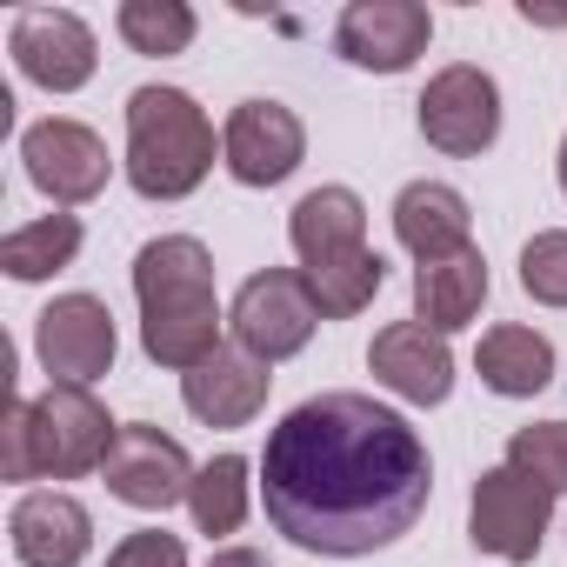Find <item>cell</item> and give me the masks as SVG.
<instances>
[{
    "label": "cell",
    "mask_w": 567,
    "mask_h": 567,
    "mask_svg": "<svg viewBox=\"0 0 567 567\" xmlns=\"http://www.w3.org/2000/svg\"><path fill=\"white\" fill-rule=\"evenodd\" d=\"M434 494L427 441L374 394H315L260 447L267 520L308 554L361 560L394 547Z\"/></svg>",
    "instance_id": "obj_1"
},
{
    "label": "cell",
    "mask_w": 567,
    "mask_h": 567,
    "mask_svg": "<svg viewBox=\"0 0 567 567\" xmlns=\"http://www.w3.org/2000/svg\"><path fill=\"white\" fill-rule=\"evenodd\" d=\"M134 301H141V348L154 368L194 374L227 341V315L214 301V254L194 234H161L134 254Z\"/></svg>",
    "instance_id": "obj_2"
},
{
    "label": "cell",
    "mask_w": 567,
    "mask_h": 567,
    "mask_svg": "<svg viewBox=\"0 0 567 567\" xmlns=\"http://www.w3.org/2000/svg\"><path fill=\"white\" fill-rule=\"evenodd\" d=\"M121 427L87 388H48L41 401L8 394V421H0V474L8 481H81L101 474L114 454Z\"/></svg>",
    "instance_id": "obj_3"
},
{
    "label": "cell",
    "mask_w": 567,
    "mask_h": 567,
    "mask_svg": "<svg viewBox=\"0 0 567 567\" xmlns=\"http://www.w3.org/2000/svg\"><path fill=\"white\" fill-rule=\"evenodd\" d=\"M127 187L141 200H187L214 174V121L181 87L127 94Z\"/></svg>",
    "instance_id": "obj_4"
},
{
    "label": "cell",
    "mask_w": 567,
    "mask_h": 567,
    "mask_svg": "<svg viewBox=\"0 0 567 567\" xmlns=\"http://www.w3.org/2000/svg\"><path fill=\"white\" fill-rule=\"evenodd\" d=\"M227 328H234V348H247L254 361H288L315 341L321 328V308L308 295V280L288 274V267H267V274H247L240 295L227 308Z\"/></svg>",
    "instance_id": "obj_5"
},
{
    "label": "cell",
    "mask_w": 567,
    "mask_h": 567,
    "mask_svg": "<svg viewBox=\"0 0 567 567\" xmlns=\"http://www.w3.org/2000/svg\"><path fill=\"white\" fill-rule=\"evenodd\" d=\"M547 520H554V494L527 474H514L507 461L487 467L474 481V501H467V540L507 567H527L547 540Z\"/></svg>",
    "instance_id": "obj_6"
},
{
    "label": "cell",
    "mask_w": 567,
    "mask_h": 567,
    "mask_svg": "<svg viewBox=\"0 0 567 567\" xmlns=\"http://www.w3.org/2000/svg\"><path fill=\"white\" fill-rule=\"evenodd\" d=\"M34 354L48 368V388H94L114 354H121V334H114V315L101 295H61L34 315Z\"/></svg>",
    "instance_id": "obj_7"
},
{
    "label": "cell",
    "mask_w": 567,
    "mask_h": 567,
    "mask_svg": "<svg viewBox=\"0 0 567 567\" xmlns=\"http://www.w3.org/2000/svg\"><path fill=\"white\" fill-rule=\"evenodd\" d=\"M414 107H421L427 147H441V154H454V161H474V154H487V147L501 141V87H494V74L474 68V61L441 68V74L421 87Z\"/></svg>",
    "instance_id": "obj_8"
},
{
    "label": "cell",
    "mask_w": 567,
    "mask_h": 567,
    "mask_svg": "<svg viewBox=\"0 0 567 567\" xmlns=\"http://www.w3.org/2000/svg\"><path fill=\"white\" fill-rule=\"evenodd\" d=\"M434 41V14L421 0H348L334 21V54L361 74H408Z\"/></svg>",
    "instance_id": "obj_9"
},
{
    "label": "cell",
    "mask_w": 567,
    "mask_h": 567,
    "mask_svg": "<svg viewBox=\"0 0 567 567\" xmlns=\"http://www.w3.org/2000/svg\"><path fill=\"white\" fill-rule=\"evenodd\" d=\"M308 161V127L288 101H240L220 127V167L240 187H280Z\"/></svg>",
    "instance_id": "obj_10"
},
{
    "label": "cell",
    "mask_w": 567,
    "mask_h": 567,
    "mask_svg": "<svg viewBox=\"0 0 567 567\" xmlns=\"http://www.w3.org/2000/svg\"><path fill=\"white\" fill-rule=\"evenodd\" d=\"M8 54L48 94H81L94 81V68H101L94 28L81 14H68V8H21L14 28H8Z\"/></svg>",
    "instance_id": "obj_11"
},
{
    "label": "cell",
    "mask_w": 567,
    "mask_h": 567,
    "mask_svg": "<svg viewBox=\"0 0 567 567\" xmlns=\"http://www.w3.org/2000/svg\"><path fill=\"white\" fill-rule=\"evenodd\" d=\"M21 161H28V181L54 200V207H81L107 187L114 161H107V141L87 127V121H68V114H48L21 134Z\"/></svg>",
    "instance_id": "obj_12"
},
{
    "label": "cell",
    "mask_w": 567,
    "mask_h": 567,
    "mask_svg": "<svg viewBox=\"0 0 567 567\" xmlns=\"http://www.w3.org/2000/svg\"><path fill=\"white\" fill-rule=\"evenodd\" d=\"M194 474L200 467L187 461V447L174 434H161L154 421H127L121 441H114V454H107V467H101L107 494L127 501V507H141V514H167L174 501H187Z\"/></svg>",
    "instance_id": "obj_13"
},
{
    "label": "cell",
    "mask_w": 567,
    "mask_h": 567,
    "mask_svg": "<svg viewBox=\"0 0 567 567\" xmlns=\"http://www.w3.org/2000/svg\"><path fill=\"white\" fill-rule=\"evenodd\" d=\"M368 368L388 394L414 401V408H441L454 394V354H447V334L421 328V321H394L374 334L368 348Z\"/></svg>",
    "instance_id": "obj_14"
},
{
    "label": "cell",
    "mask_w": 567,
    "mask_h": 567,
    "mask_svg": "<svg viewBox=\"0 0 567 567\" xmlns=\"http://www.w3.org/2000/svg\"><path fill=\"white\" fill-rule=\"evenodd\" d=\"M8 534H14V560L21 567H81L87 547H94V514L48 487V494H21L14 514H8Z\"/></svg>",
    "instance_id": "obj_15"
},
{
    "label": "cell",
    "mask_w": 567,
    "mask_h": 567,
    "mask_svg": "<svg viewBox=\"0 0 567 567\" xmlns=\"http://www.w3.org/2000/svg\"><path fill=\"white\" fill-rule=\"evenodd\" d=\"M267 361H254L247 348H220L214 361H200L194 374H181V401L200 427H247L267 408Z\"/></svg>",
    "instance_id": "obj_16"
},
{
    "label": "cell",
    "mask_w": 567,
    "mask_h": 567,
    "mask_svg": "<svg viewBox=\"0 0 567 567\" xmlns=\"http://www.w3.org/2000/svg\"><path fill=\"white\" fill-rule=\"evenodd\" d=\"M487 288H494V280H487V254L481 247L421 260L414 267V321L434 328V334H454V328H467L487 308Z\"/></svg>",
    "instance_id": "obj_17"
},
{
    "label": "cell",
    "mask_w": 567,
    "mask_h": 567,
    "mask_svg": "<svg viewBox=\"0 0 567 567\" xmlns=\"http://www.w3.org/2000/svg\"><path fill=\"white\" fill-rule=\"evenodd\" d=\"M394 240L414 254V267L474 247V240H467V200H461L447 181H408V187L394 194Z\"/></svg>",
    "instance_id": "obj_18"
},
{
    "label": "cell",
    "mask_w": 567,
    "mask_h": 567,
    "mask_svg": "<svg viewBox=\"0 0 567 567\" xmlns=\"http://www.w3.org/2000/svg\"><path fill=\"white\" fill-rule=\"evenodd\" d=\"M288 240H295L301 267L354 254V247H368V200L354 187H308L288 214Z\"/></svg>",
    "instance_id": "obj_19"
},
{
    "label": "cell",
    "mask_w": 567,
    "mask_h": 567,
    "mask_svg": "<svg viewBox=\"0 0 567 567\" xmlns=\"http://www.w3.org/2000/svg\"><path fill=\"white\" fill-rule=\"evenodd\" d=\"M474 374H481V388L501 394V401H534V394L554 381V341H547L540 328H520V321L487 328L481 348H474Z\"/></svg>",
    "instance_id": "obj_20"
},
{
    "label": "cell",
    "mask_w": 567,
    "mask_h": 567,
    "mask_svg": "<svg viewBox=\"0 0 567 567\" xmlns=\"http://www.w3.org/2000/svg\"><path fill=\"white\" fill-rule=\"evenodd\" d=\"M308 295L321 308V321H354L361 308H374V295L388 288V260L374 247H354V254H334L321 267H301Z\"/></svg>",
    "instance_id": "obj_21"
},
{
    "label": "cell",
    "mask_w": 567,
    "mask_h": 567,
    "mask_svg": "<svg viewBox=\"0 0 567 567\" xmlns=\"http://www.w3.org/2000/svg\"><path fill=\"white\" fill-rule=\"evenodd\" d=\"M81 220L74 214H41L28 227H14L8 240H0V267H8V280H48L61 267H74L81 254Z\"/></svg>",
    "instance_id": "obj_22"
},
{
    "label": "cell",
    "mask_w": 567,
    "mask_h": 567,
    "mask_svg": "<svg viewBox=\"0 0 567 567\" xmlns=\"http://www.w3.org/2000/svg\"><path fill=\"white\" fill-rule=\"evenodd\" d=\"M254 467L240 461V454H214L200 474H194V494H187V514H194V527L207 534V540H220V534H234L240 520H247V501H254V481H247Z\"/></svg>",
    "instance_id": "obj_23"
},
{
    "label": "cell",
    "mask_w": 567,
    "mask_h": 567,
    "mask_svg": "<svg viewBox=\"0 0 567 567\" xmlns=\"http://www.w3.org/2000/svg\"><path fill=\"white\" fill-rule=\"evenodd\" d=\"M121 41L147 61H167V54H187L194 34H200V14L187 8V0H121V14H114Z\"/></svg>",
    "instance_id": "obj_24"
},
{
    "label": "cell",
    "mask_w": 567,
    "mask_h": 567,
    "mask_svg": "<svg viewBox=\"0 0 567 567\" xmlns=\"http://www.w3.org/2000/svg\"><path fill=\"white\" fill-rule=\"evenodd\" d=\"M507 467L540 481L554 501L567 494V421H534V427H514L507 441Z\"/></svg>",
    "instance_id": "obj_25"
},
{
    "label": "cell",
    "mask_w": 567,
    "mask_h": 567,
    "mask_svg": "<svg viewBox=\"0 0 567 567\" xmlns=\"http://www.w3.org/2000/svg\"><path fill=\"white\" fill-rule=\"evenodd\" d=\"M520 288L540 308H567V227H547L520 247Z\"/></svg>",
    "instance_id": "obj_26"
},
{
    "label": "cell",
    "mask_w": 567,
    "mask_h": 567,
    "mask_svg": "<svg viewBox=\"0 0 567 567\" xmlns=\"http://www.w3.org/2000/svg\"><path fill=\"white\" fill-rule=\"evenodd\" d=\"M107 567H187V547H181V534H167V527H134V534L107 554Z\"/></svg>",
    "instance_id": "obj_27"
},
{
    "label": "cell",
    "mask_w": 567,
    "mask_h": 567,
    "mask_svg": "<svg viewBox=\"0 0 567 567\" xmlns=\"http://www.w3.org/2000/svg\"><path fill=\"white\" fill-rule=\"evenodd\" d=\"M207 567H267V554H254V547H220Z\"/></svg>",
    "instance_id": "obj_28"
},
{
    "label": "cell",
    "mask_w": 567,
    "mask_h": 567,
    "mask_svg": "<svg viewBox=\"0 0 567 567\" xmlns=\"http://www.w3.org/2000/svg\"><path fill=\"white\" fill-rule=\"evenodd\" d=\"M560 194H567V141H560Z\"/></svg>",
    "instance_id": "obj_29"
}]
</instances>
